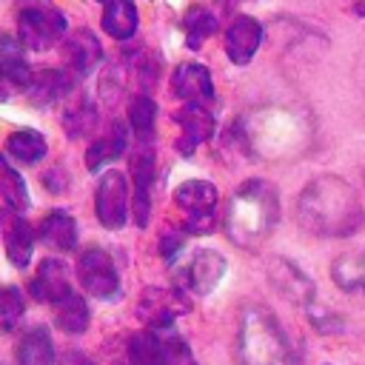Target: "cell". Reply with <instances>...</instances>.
<instances>
[{
  "mask_svg": "<svg viewBox=\"0 0 365 365\" xmlns=\"http://www.w3.org/2000/svg\"><path fill=\"white\" fill-rule=\"evenodd\" d=\"M297 217L317 237H351L365 222L359 194L336 174H319L299 191Z\"/></svg>",
  "mask_w": 365,
  "mask_h": 365,
  "instance_id": "cell-1",
  "label": "cell"
},
{
  "mask_svg": "<svg viewBox=\"0 0 365 365\" xmlns=\"http://www.w3.org/2000/svg\"><path fill=\"white\" fill-rule=\"evenodd\" d=\"M237 354L242 365H297V351L265 305H251L240 317Z\"/></svg>",
  "mask_w": 365,
  "mask_h": 365,
  "instance_id": "cell-4",
  "label": "cell"
},
{
  "mask_svg": "<svg viewBox=\"0 0 365 365\" xmlns=\"http://www.w3.org/2000/svg\"><path fill=\"white\" fill-rule=\"evenodd\" d=\"M325 365H328V362H325Z\"/></svg>",
  "mask_w": 365,
  "mask_h": 365,
  "instance_id": "cell-39",
  "label": "cell"
},
{
  "mask_svg": "<svg viewBox=\"0 0 365 365\" xmlns=\"http://www.w3.org/2000/svg\"><path fill=\"white\" fill-rule=\"evenodd\" d=\"M68 88H71V77H68L66 71H60V68H43V71H37V74L31 77V83H29V97H31V103H37V106H48V103H54L57 97L68 94Z\"/></svg>",
  "mask_w": 365,
  "mask_h": 365,
  "instance_id": "cell-26",
  "label": "cell"
},
{
  "mask_svg": "<svg viewBox=\"0 0 365 365\" xmlns=\"http://www.w3.org/2000/svg\"><path fill=\"white\" fill-rule=\"evenodd\" d=\"M77 277H80V285L86 288V294H91L97 299H114L120 294V288H123L120 268H117L114 257L100 245H88L80 254Z\"/></svg>",
  "mask_w": 365,
  "mask_h": 365,
  "instance_id": "cell-7",
  "label": "cell"
},
{
  "mask_svg": "<svg viewBox=\"0 0 365 365\" xmlns=\"http://www.w3.org/2000/svg\"><path fill=\"white\" fill-rule=\"evenodd\" d=\"M88 319H91V314H88L86 297L71 291L54 302V322L63 334H83L88 328Z\"/></svg>",
  "mask_w": 365,
  "mask_h": 365,
  "instance_id": "cell-25",
  "label": "cell"
},
{
  "mask_svg": "<svg viewBox=\"0 0 365 365\" xmlns=\"http://www.w3.org/2000/svg\"><path fill=\"white\" fill-rule=\"evenodd\" d=\"M268 279H271V285H274L285 299H291V302H297V305H302V308L317 299V288H314L311 277H308L299 265H294L291 259L277 257V259L268 265Z\"/></svg>",
  "mask_w": 365,
  "mask_h": 365,
  "instance_id": "cell-12",
  "label": "cell"
},
{
  "mask_svg": "<svg viewBox=\"0 0 365 365\" xmlns=\"http://www.w3.org/2000/svg\"><path fill=\"white\" fill-rule=\"evenodd\" d=\"M351 6H354V11H356V14H362V17H365V0H351Z\"/></svg>",
  "mask_w": 365,
  "mask_h": 365,
  "instance_id": "cell-37",
  "label": "cell"
},
{
  "mask_svg": "<svg viewBox=\"0 0 365 365\" xmlns=\"http://www.w3.org/2000/svg\"><path fill=\"white\" fill-rule=\"evenodd\" d=\"M128 123H131V128H134L140 143H151L154 123H157V103L148 94H137L128 103Z\"/></svg>",
  "mask_w": 365,
  "mask_h": 365,
  "instance_id": "cell-30",
  "label": "cell"
},
{
  "mask_svg": "<svg viewBox=\"0 0 365 365\" xmlns=\"http://www.w3.org/2000/svg\"><path fill=\"white\" fill-rule=\"evenodd\" d=\"M100 3H108V0H100Z\"/></svg>",
  "mask_w": 365,
  "mask_h": 365,
  "instance_id": "cell-38",
  "label": "cell"
},
{
  "mask_svg": "<svg viewBox=\"0 0 365 365\" xmlns=\"http://www.w3.org/2000/svg\"><path fill=\"white\" fill-rule=\"evenodd\" d=\"M0 68H3V77L20 88H29L31 83V68L26 63V54H23V43L11 40L9 34L0 40Z\"/></svg>",
  "mask_w": 365,
  "mask_h": 365,
  "instance_id": "cell-27",
  "label": "cell"
},
{
  "mask_svg": "<svg viewBox=\"0 0 365 365\" xmlns=\"http://www.w3.org/2000/svg\"><path fill=\"white\" fill-rule=\"evenodd\" d=\"M174 205L182 211L188 234H208L214 228L217 188L208 180H185L174 191Z\"/></svg>",
  "mask_w": 365,
  "mask_h": 365,
  "instance_id": "cell-6",
  "label": "cell"
},
{
  "mask_svg": "<svg viewBox=\"0 0 365 365\" xmlns=\"http://www.w3.org/2000/svg\"><path fill=\"white\" fill-rule=\"evenodd\" d=\"M182 242H185V234H182V231H177V228H165V231L160 234V254H163V259L171 262V259L182 251Z\"/></svg>",
  "mask_w": 365,
  "mask_h": 365,
  "instance_id": "cell-35",
  "label": "cell"
},
{
  "mask_svg": "<svg viewBox=\"0 0 365 365\" xmlns=\"http://www.w3.org/2000/svg\"><path fill=\"white\" fill-rule=\"evenodd\" d=\"M182 31H185V43L188 48H200L214 31H217V20L208 9L202 6H191L182 17Z\"/></svg>",
  "mask_w": 365,
  "mask_h": 365,
  "instance_id": "cell-31",
  "label": "cell"
},
{
  "mask_svg": "<svg viewBox=\"0 0 365 365\" xmlns=\"http://www.w3.org/2000/svg\"><path fill=\"white\" fill-rule=\"evenodd\" d=\"M48 145H46V137L37 131V128H17L9 134L6 140V157L23 163V165H34L46 157Z\"/></svg>",
  "mask_w": 365,
  "mask_h": 365,
  "instance_id": "cell-23",
  "label": "cell"
},
{
  "mask_svg": "<svg viewBox=\"0 0 365 365\" xmlns=\"http://www.w3.org/2000/svg\"><path fill=\"white\" fill-rule=\"evenodd\" d=\"M94 123H97L94 106H91L86 97H80L77 103H71V106L66 108V114H63V128H66V134H68L71 140L86 137V134L94 128Z\"/></svg>",
  "mask_w": 365,
  "mask_h": 365,
  "instance_id": "cell-32",
  "label": "cell"
},
{
  "mask_svg": "<svg viewBox=\"0 0 365 365\" xmlns=\"http://www.w3.org/2000/svg\"><path fill=\"white\" fill-rule=\"evenodd\" d=\"M177 123L182 128V134L177 140V151L185 157H191L197 151V145H202L214 134V114L202 103H185L177 111Z\"/></svg>",
  "mask_w": 365,
  "mask_h": 365,
  "instance_id": "cell-14",
  "label": "cell"
},
{
  "mask_svg": "<svg viewBox=\"0 0 365 365\" xmlns=\"http://www.w3.org/2000/svg\"><path fill=\"white\" fill-rule=\"evenodd\" d=\"M125 151V128L120 123H114V128L106 137H97L88 151H86V168L88 171H100L103 165H108L111 160H117Z\"/></svg>",
  "mask_w": 365,
  "mask_h": 365,
  "instance_id": "cell-28",
  "label": "cell"
},
{
  "mask_svg": "<svg viewBox=\"0 0 365 365\" xmlns=\"http://www.w3.org/2000/svg\"><path fill=\"white\" fill-rule=\"evenodd\" d=\"M225 271H228L225 257L220 251H214V248H202V251H197L182 265V271H180V288H185L188 294H211L220 285V279H222Z\"/></svg>",
  "mask_w": 365,
  "mask_h": 365,
  "instance_id": "cell-10",
  "label": "cell"
},
{
  "mask_svg": "<svg viewBox=\"0 0 365 365\" xmlns=\"http://www.w3.org/2000/svg\"><path fill=\"white\" fill-rule=\"evenodd\" d=\"M26 314V302H23V294L20 288L14 285H6L3 294H0V319H3V331H14V325L23 319Z\"/></svg>",
  "mask_w": 365,
  "mask_h": 365,
  "instance_id": "cell-34",
  "label": "cell"
},
{
  "mask_svg": "<svg viewBox=\"0 0 365 365\" xmlns=\"http://www.w3.org/2000/svg\"><path fill=\"white\" fill-rule=\"evenodd\" d=\"M137 23H140V14H137L134 0H108V3H106L103 29H106V34H111L114 40H128V37H134Z\"/></svg>",
  "mask_w": 365,
  "mask_h": 365,
  "instance_id": "cell-24",
  "label": "cell"
},
{
  "mask_svg": "<svg viewBox=\"0 0 365 365\" xmlns=\"http://www.w3.org/2000/svg\"><path fill=\"white\" fill-rule=\"evenodd\" d=\"M262 43V26L248 17V14H237L225 31V54L234 66H245L254 60L257 48Z\"/></svg>",
  "mask_w": 365,
  "mask_h": 365,
  "instance_id": "cell-15",
  "label": "cell"
},
{
  "mask_svg": "<svg viewBox=\"0 0 365 365\" xmlns=\"http://www.w3.org/2000/svg\"><path fill=\"white\" fill-rule=\"evenodd\" d=\"M131 177H134V220H137L140 228H145L148 211H151V185H154V177H157V163H154L151 143H143V148L134 151Z\"/></svg>",
  "mask_w": 365,
  "mask_h": 365,
  "instance_id": "cell-13",
  "label": "cell"
},
{
  "mask_svg": "<svg viewBox=\"0 0 365 365\" xmlns=\"http://www.w3.org/2000/svg\"><path fill=\"white\" fill-rule=\"evenodd\" d=\"M331 279L345 294H362L365 297V251L336 257L331 262Z\"/></svg>",
  "mask_w": 365,
  "mask_h": 365,
  "instance_id": "cell-21",
  "label": "cell"
},
{
  "mask_svg": "<svg viewBox=\"0 0 365 365\" xmlns=\"http://www.w3.org/2000/svg\"><path fill=\"white\" fill-rule=\"evenodd\" d=\"M240 140L257 160H291L311 145L314 125L308 114L285 106H262L237 125Z\"/></svg>",
  "mask_w": 365,
  "mask_h": 365,
  "instance_id": "cell-2",
  "label": "cell"
},
{
  "mask_svg": "<svg viewBox=\"0 0 365 365\" xmlns=\"http://www.w3.org/2000/svg\"><path fill=\"white\" fill-rule=\"evenodd\" d=\"M60 365H94V362H91L86 354L71 351V354H66V356H63V362H60Z\"/></svg>",
  "mask_w": 365,
  "mask_h": 365,
  "instance_id": "cell-36",
  "label": "cell"
},
{
  "mask_svg": "<svg viewBox=\"0 0 365 365\" xmlns=\"http://www.w3.org/2000/svg\"><path fill=\"white\" fill-rule=\"evenodd\" d=\"M29 294H31L34 299L51 302V305H54L57 299H63L66 294H71L68 265H66L63 259H54V257L43 259V262L37 265V274H34L31 282H29Z\"/></svg>",
  "mask_w": 365,
  "mask_h": 365,
  "instance_id": "cell-17",
  "label": "cell"
},
{
  "mask_svg": "<svg viewBox=\"0 0 365 365\" xmlns=\"http://www.w3.org/2000/svg\"><path fill=\"white\" fill-rule=\"evenodd\" d=\"M0 194H3L6 211L23 214V211L31 205L29 191H26V182H23V177L11 168V163H9V160H3V165H0Z\"/></svg>",
  "mask_w": 365,
  "mask_h": 365,
  "instance_id": "cell-29",
  "label": "cell"
},
{
  "mask_svg": "<svg viewBox=\"0 0 365 365\" xmlns=\"http://www.w3.org/2000/svg\"><path fill=\"white\" fill-rule=\"evenodd\" d=\"M188 308L191 302L185 288H145L137 302V314L145 319V325H168Z\"/></svg>",
  "mask_w": 365,
  "mask_h": 365,
  "instance_id": "cell-11",
  "label": "cell"
},
{
  "mask_svg": "<svg viewBox=\"0 0 365 365\" xmlns=\"http://www.w3.org/2000/svg\"><path fill=\"white\" fill-rule=\"evenodd\" d=\"M302 311H305V317L311 319V325H314L319 334H339V331L345 328V317L336 314V311H331V308L322 305L319 299L308 302Z\"/></svg>",
  "mask_w": 365,
  "mask_h": 365,
  "instance_id": "cell-33",
  "label": "cell"
},
{
  "mask_svg": "<svg viewBox=\"0 0 365 365\" xmlns=\"http://www.w3.org/2000/svg\"><path fill=\"white\" fill-rule=\"evenodd\" d=\"M66 60L74 77H88L103 60V46L88 29H77L66 40Z\"/></svg>",
  "mask_w": 365,
  "mask_h": 365,
  "instance_id": "cell-18",
  "label": "cell"
},
{
  "mask_svg": "<svg viewBox=\"0 0 365 365\" xmlns=\"http://www.w3.org/2000/svg\"><path fill=\"white\" fill-rule=\"evenodd\" d=\"M279 220V191L268 180H245L228 200L225 208V237L242 248L257 251Z\"/></svg>",
  "mask_w": 365,
  "mask_h": 365,
  "instance_id": "cell-3",
  "label": "cell"
},
{
  "mask_svg": "<svg viewBox=\"0 0 365 365\" xmlns=\"http://www.w3.org/2000/svg\"><path fill=\"white\" fill-rule=\"evenodd\" d=\"M94 211H97V220H100L103 228L117 231V228L125 225V217H128V185H125V177L120 171H108L97 182Z\"/></svg>",
  "mask_w": 365,
  "mask_h": 365,
  "instance_id": "cell-9",
  "label": "cell"
},
{
  "mask_svg": "<svg viewBox=\"0 0 365 365\" xmlns=\"http://www.w3.org/2000/svg\"><path fill=\"white\" fill-rule=\"evenodd\" d=\"M66 34V17L43 3H26L20 9V43L40 51L63 40Z\"/></svg>",
  "mask_w": 365,
  "mask_h": 365,
  "instance_id": "cell-8",
  "label": "cell"
},
{
  "mask_svg": "<svg viewBox=\"0 0 365 365\" xmlns=\"http://www.w3.org/2000/svg\"><path fill=\"white\" fill-rule=\"evenodd\" d=\"M3 242H6V257L14 268H26L31 262L34 251V231L23 220V214L6 211V228H3Z\"/></svg>",
  "mask_w": 365,
  "mask_h": 365,
  "instance_id": "cell-19",
  "label": "cell"
},
{
  "mask_svg": "<svg viewBox=\"0 0 365 365\" xmlns=\"http://www.w3.org/2000/svg\"><path fill=\"white\" fill-rule=\"evenodd\" d=\"M128 365H200L185 336L168 325H148L128 342Z\"/></svg>",
  "mask_w": 365,
  "mask_h": 365,
  "instance_id": "cell-5",
  "label": "cell"
},
{
  "mask_svg": "<svg viewBox=\"0 0 365 365\" xmlns=\"http://www.w3.org/2000/svg\"><path fill=\"white\" fill-rule=\"evenodd\" d=\"M171 91L185 103L208 106L214 100V80L205 66L200 63H180L171 74Z\"/></svg>",
  "mask_w": 365,
  "mask_h": 365,
  "instance_id": "cell-16",
  "label": "cell"
},
{
  "mask_svg": "<svg viewBox=\"0 0 365 365\" xmlns=\"http://www.w3.org/2000/svg\"><path fill=\"white\" fill-rule=\"evenodd\" d=\"M40 240L54 251H71L77 245V220L63 208L48 211L40 222Z\"/></svg>",
  "mask_w": 365,
  "mask_h": 365,
  "instance_id": "cell-20",
  "label": "cell"
},
{
  "mask_svg": "<svg viewBox=\"0 0 365 365\" xmlns=\"http://www.w3.org/2000/svg\"><path fill=\"white\" fill-rule=\"evenodd\" d=\"M17 365H54V345L43 325L26 331L14 348Z\"/></svg>",
  "mask_w": 365,
  "mask_h": 365,
  "instance_id": "cell-22",
  "label": "cell"
}]
</instances>
